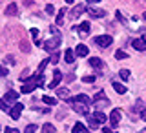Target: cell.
<instances>
[{"mask_svg": "<svg viewBox=\"0 0 146 133\" xmlns=\"http://www.w3.org/2000/svg\"><path fill=\"white\" fill-rule=\"evenodd\" d=\"M22 109H24V104H20V102H15V106H13L11 109H9V115H11V118H13V120H17V118L20 117Z\"/></svg>", "mask_w": 146, "mask_h": 133, "instance_id": "6", "label": "cell"}, {"mask_svg": "<svg viewBox=\"0 0 146 133\" xmlns=\"http://www.w3.org/2000/svg\"><path fill=\"white\" fill-rule=\"evenodd\" d=\"M20 49H22L24 53H27V51H29V46H27V42H20Z\"/></svg>", "mask_w": 146, "mask_h": 133, "instance_id": "38", "label": "cell"}, {"mask_svg": "<svg viewBox=\"0 0 146 133\" xmlns=\"http://www.w3.org/2000/svg\"><path fill=\"white\" fill-rule=\"evenodd\" d=\"M86 7H88V6H84V4H79V6H77V7L71 11L73 18H79V15H80V13H82V11H86Z\"/></svg>", "mask_w": 146, "mask_h": 133, "instance_id": "19", "label": "cell"}, {"mask_svg": "<svg viewBox=\"0 0 146 133\" xmlns=\"http://www.w3.org/2000/svg\"><path fill=\"white\" fill-rule=\"evenodd\" d=\"M18 79H20L22 82H26L27 79H31V71H29V69H24V71L20 73V77H18Z\"/></svg>", "mask_w": 146, "mask_h": 133, "instance_id": "23", "label": "cell"}, {"mask_svg": "<svg viewBox=\"0 0 146 133\" xmlns=\"http://www.w3.org/2000/svg\"><path fill=\"white\" fill-rule=\"evenodd\" d=\"M46 13H48V15H53V13H55V7L51 6V4H48V6H46Z\"/></svg>", "mask_w": 146, "mask_h": 133, "instance_id": "37", "label": "cell"}, {"mask_svg": "<svg viewBox=\"0 0 146 133\" xmlns=\"http://www.w3.org/2000/svg\"><path fill=\"white\" fill-rule=\"evenodd\" d=\"M42 133H57V130H55V126H51V124H44Z\"/></svg>", "mask_w": 146, "mask_h": 133, "instance_id": "24", "label": "cell"}, {"mask_svg": "<svg viewBox=\"0 0 146 133\" xmlns=\"http://www.w3.org/2000/svg\"><path fill=\"white\" fill-rule=\"evenodd\" d=\"M60 42H62V38H60V35H55L53 38H49V40H46V42L42 44L44 46V49L46 51H49V53H57V49H58V46H60Z\"/></svg>", "mask_w": 146, "mask_h": 133, "instance_id": "2", "label": "cell"}, {"mask_svg": "<svg viewBox=\"0 0 146 133\" xmlns=\"http://www.w3.org/2000/svg\"><path fill=\"white\" fill-rule=\"evenodd\" d=\"M38 86H44V80H42V73H35L33 77H31V80H29V84H24L22 86V93H27L29 95L31 91H33L35 88H38Z\"/></svg>", "mask_w": 146, "mask_h": 133, "instance_id": "1", "label": "cell"}, {"mask_svg": "<svg viewBox=\"0 0 146 133\" xmlns=\"http://www.w3.org/2000/svg\"><path fill=\"white\" fill-rule=\"evenodd\" d=\"M131 46H133L137 51H144V49H146V44H144V40H143V38H135V40H131Z\"/></svg>", "mask_w": 146, "mask_h": 133, "instance_id": "12", "label": "cell"}, {"mask_svg": "<svg viewBox=\"0 0 146 133\" xmlns=\"http://www.w3.org/2000/svg\"><path fill=\"white\" fill-rule=\"evenodd\" d=\"M77 29L80 31V33H79L80 36H86V35H88V31H90V24H88V22H82V24L77 27Z\"/></svg>", "mask_w": 146, "mask_h": 133, "instance_id": "20", "label": "cell"}, {"mask_svg": "<svg viewBox=\"0 0 146 133\" xmlns=\"http://www.w3.org/2000/svg\"><path fill=\"white\" fill-rule=\"evenodd\" d=\"M71 133H88V128H86L84 124H82V122H77V124L73 126Z\"/></svg>", "mask_w": 146, "mask_h": 133, "instance_id": "18", "label": "cell"}, {"mask_svg": "<svg viewBox=\"0 0 146 133\" xmlns=\"http://www.w3.org/2000/svg\"><path fill=\"white\" fill-rule=\"evenodd\" d=\"M64 13H66V9H60V11H58V15H57V24H58V26H62V17H64Z\"/></svg>", "mask_w": 146, "mask_h": 133, "instance_id": "33", "label": "cell"}, {"mask_svg": "<svg viewBox=\"0 0 146 133\" xmlns=\"http://www.w3.org/2000/svg\"><path fill=\"white\" fill-rule=\"evenodd\" d=\"M143 18H144V20H146V11H144V15H143Z\"/></svg>", "mask_w": 146, "mask_h": 133, "instance_id": "43", "label": "cell"}, {"mask_svg": "<svg viewBox=\"0 0 146 133\" xmlns=\"http://www.w3.org/2000/svg\"><path fill=\"white\" fill-rule=\"evenodd\" d=\"M93 118H95V120H97V122H99V126H102V124H104V122H106V120H108V117H106V115H104V113H102V111H95V113H93Z\"/></svg>", "mask_w": 146, "mask_h": 133, "instance_id": "16", "label": "cell"}, {"mask_svg": "<svg viewBox=\"0 0 146 133\" xmlns=\"http://www.w3.org/2000/svg\"><path fill=\"white\" fill-rule=\"evenodd\" d=\"M75 55H77V57H88V46L79 44L75 48Z\"/></svg>", "mask_w": 146, "mask_h": 133, "instance_id": "10", "label": "cell"}, {"mask_svg": "<svg viewBox=\"0 0 146 133\" xmlns=\"http://www.w3.org/2000/svg\"><path fill=\"white\" fill-rule=\"evenodd\" d=\"M35 131H36V126H35V124H29V126L24 130V133H35Z\"/></svg>", "mask_w": 146, "mask_h": 133, "instance_id": "35", "label": "cell"}, {"mask_svg": "<svg viewBox=\"0 0 146 133\" xmlns=\"http://www.w3.org/2000/svg\"><path fill=\"white\" fill-rule=\"evenodd\" d=\"M7 75V69H6V67H2V66H0V77H6Z\"/></svg>", "mask_w": 146, "mask_h": 133, "instance_id": "40", "label": "cell"}, {"mask_svg": "<svg viewBox=\"0 0 146 133\" xmlns=\"http://www.w3.org/2000/svg\"><path fill=\"white\" fill-rule=\"evenodd\" d=\"M64 79V77H62V73H60V69H55V73H53V80L51 82H49V88H51V89H55V88H57V86H58V82H60Z\"/></svg>", "mask_w": 146, "mask_h": 133, "instance_id": "8", "label": "cell"}, {"mask_svg": "<svg viewBox=\"0 0 146 133\" xmlns=\"http://www.w3.org/2000/svg\"><path fill=\"white\" fill-rule=\"evenodd\" d=\"M115 58H117V60L128 58V53H126V51H122V49H117V51H115Z\"/></svg>", "mask_w": 146, "mask_h": 133, "instance_id": "25", "label": "cell"}, {"mask_svg": "<svg viewBox=\"0 0 146 133\" xmlns=\"http://www.w3.org/2000/svg\"><path fill=\"white\" fill-rule=\"evenodd\" d=\"M4 133H18V130H15V128H6Z\"/></svg>", "mask_w": 146, "mask_h": 133, "instance_id": "39", "label": "cell"}, {"mask_svg": "<svg viewBox=\"0 0 146 133\" xmlns=\"http://www.w3.org/2000/svg\"><path fill=\"white\" fill-rule=\"evenodd\" d=\"M111 86H113V89H115L119 95H124L126 91H128V89H126V86H124V84H121V82H117V80H113V82H111Z\"/></svg>", "mask_w": 146, "mask_h": 133, "instance_id": "13", "label": "cell"}, {"mask_svg": "<svg viewBox=\"0 0 146 133\" xmlns=\"http://www.w3.org/2000/svg\"><path fill=\"white\" fill-rule=\"evenodd\" d=\"M141 118H143V120H146V108L141 111Z\"/></svg>", "mask_w": 146, "mask_h": 133, "instance_id": "41", "label": "cell"}, {"mask_svg": "<svg viewBox=\"0 0 146 133\" xmlns=\"http://www.w3.org/2000/svg\"><path fill=\"white\" fill-rule=\"evenodd\" d=\"M86 11H88V15L90 17H93V18H104L106 17V11L104 9H97V7H86Z\"/></svg>", "mask_w": 146, "mask_h": 133, "instance_id": "7", "label": "cell"}, {"mask_svg": "<svg viewBox=\"0 0 146 133\" xmlns=\"http://www.w3.org/2000/svg\"><path fill=\"white\" fill-rule=\"evenodd\" d=\"M73 111L80 113V115H90V106H84V104H71Z\"/></svg>", "mask_w": 146, "mask_h": 133, "instance_id": "9", "label": "cell"}, {"mask_svg": "<svg viewBox=\"0 0 146 133\" xmlns=\"http://www.w3.org/2000/svg\"><path fill=\"white\" fill-rule=\"evenodd\" d=\"M121 117H122V113L119 111V109H113L111 113H110V124H111V128H117L119 126V122H121Z\"/></svg>", "mask_w": 146, "mask_h": 133, "instance_id": "4", "label": "cell"}, {"mask_svg": "<svg viewBox=\"0 0 146 133\" xmlns=\"http://www.w3.org/2000/svg\"><path fill=\"white\" fill-rule=\"evenodd\" d=\"M90 66L95 67V69H102L104 64H102V60H100L99 57H91V58H90Z\"/></svg>", "mask_w": 146, "mask_h": 133, "instance_id": "11", "label": "cell"}, {"mask_svg": "<svg viewBox=\"0 0 146 133\" xmlns=\"http://www.w3.org/2000/svg\"><path fill=\"white\" fill-rule=\"evenodd\" d=\"M48 64H49V60H46V58H44V60L40 62V66H38V69H36V73H42V71L46 69V66H48Z\"/></svg>", "mask_w": 146, "mask_h": 133, "instance_id": "32", "label": "cell"}, {"mask_svg": "<svg viewBox=\"0 0 146 133\" xmlns=\"http://www.w3.org/2000/svg\"><path fill=\"white\" fill-rule=\"evenodd\" d=\"M68 102H70V104H84V106H90V104H93V102H91V99L88 97V95H77V97H70V100H68Z\"/></svg>", "mask_w": 146, "mask_h": 133, "instance_id": "3", "label": "cell"}, {"mask_svg": "<svg viewBox=\"0 0 146 133\" xmlns=\"http://www.w3.org/2000/svg\"><path fill=\"white\" fill-rule=\"evenodd\" d=\"M18 13V7H17V4L13 2V4H7V7H6V15L7 17H15Z\"/></svg>", "mask_w": 146, "mask_h": 133, "instance_id": "14", "label": "cell"}, {"mask_svg": "<svg viewBox=\"0 0 146 133\" xmlns=\"http://www.w3.org/2000/svg\"><path fill=\"white\" fill-rule=\"evenodd\" d=\"M4 100H6V102H17L18 100V91H7Z\"/></svg>", "mask_w": 146, "mask_h": 133, "instance_id": "15", "label": "cell"}, {"mask_svg": "<svg viewBox=\"0 0 146 133\" xmlns=\"http://www.w3.org/2000/svg\"><path fill=\"white\" fill-rule=\"evenodd\" d=\"M0 109H2V111H9V106L4 99H0Z\"/></svg>", "mask_w": 146, "mask_h": 133, "instance_id": "34", "label": "cell"}, {"mask_svg": "<svg viewBox=\"0 0 146 133\" xmlns=\"http://www.w3.org/2000/svg\"><path fill=\"white\" fill-rule=\"evenodd\" d=\"M102 133H111V130L110 128H102Z\"/></svg>", "mask_w": 146, "mask_h": 133, "instance_id": "42", "label": "cell"}, {"mask_svg": "<svg viewBox=\"0 0 146 133\" xmlns=\"http://www.w3.org/2000/svg\"><path fill=\"white\" fill-rule=\"evenodd\" d=\"M82 82L91 84V82H95V77H93V75H84V77H82Z\"/></svg>", "mask_w": 146, "mask_h": 133, "instance_id": "31", "label": "cell"}, {"mask_svg": "<svg viewBox=\"0 0 146 133\" xmlns=\"http://www.w3.org/2000/svg\"><path fill=\"white\" fill-rule=\"evenodd\" d=\"M58 62V53H53L51 58H49V64H57Z\"/></svg>", "mask_w": 146, "mask_h": 133, "instance_id": "36", "label": "cell"}, {"mask_svg": "<svg viewBox=\"0 0 146 133\" xmlns=\"http://www.w3.org/2000/svg\"><path fill=\"white\" fill-rule=\"evenodd\" d=\"M29 33H31V36H33L35 44H40V42H38V29H36V27H33V29H31Z\"/></svg>", "mask_w": 146, "mask_h": 133, "instance_id": "30", "label": "cell"}, {"mask_svg": "<svg viewBox=\"0 0 146 133\" xmlns=\"http://www.w3.org/2000/svg\"><path fill=\"white\" fill-rule=\"evenodd\" d=\"M88 122H90V128H93V130H97V128H99V122L93 118V115H91V117L88 115Z\"/></svg>", "mask_w": 146, "mask_h": 133, "instance_id": "29", "label": "cell"}, {"mask_svg": "<svg viewBox=\"0 0 146 133\" xmlns=\"http://www.w3.org/2000/svg\"><path fill=\"white\" fill-rule=\"evenodd\" d=\"M64 58H66L68 64H73V60H75V53H73V49H66V53H64Z\"/></svg>", "mask_w": 146, "mask_h": 133, "instance_id": "21", "label": "cell"}, {"mask_svg": "<svg viewBox=\"0 0 146 133\" xmlns=\"http://www.w3.org/2000/svg\"><path fill=\"white\" fill-rule=\"evenodd\" d=\"M111 42H113V38H111L110 35H100V36H97V38H95V44L100 46V48H108Z\"/></svg>", "mask_w": 146, "mask_h": 133, "instance_id": "5", "label": "cell"}, {"mask_svg": "<svg viewBox=\"0 0 146 133\" xmlns=\"http://www.w3.org/2000/svg\"><path fill=\"white\" fill-rule=\"evenodd\" d=\"M108 104H110V100H108V99H104V100H99V102H95V106H97V111H100V108L108 106Z\"/></svg>", "mask_w": 146, "mask_h": 133, "instance_id": "28", "label": "cell"}, {"mask_svg": "<svg viewBox=\"0 0 146 133\" xmlns=\"http://www.w3.org/2000/svg\"><path fill=\"white\" fill-rule=\"evenodd\" d=\"M130 75H131V73L128 69H121V71H119V77H121L122 80H130Z\"/></svg>", "mask_w": 146, "mask_h": 133, "instance_id": "27", "label": "cell"}, {"mask_svg": "<svg viewBox=\"0 0 146 133\" xmlns=\"http://www.w3.org/2000/svg\"><path fill=\"white\" fill-rule=\"evenodd\" d=\"M104 99H106V95H104V91H99V93L95 95L93 99H91V102L95 104V102H99V100H104Z\"/></svg>", "mask_w": 146, "mask_h": 133, "instance_id": "26", "label": "cell"}, {"mask_svg": "<svg viewBox=\"0 0 146 133\" xmlns=\"http://www.w3.org/2000/svg\"><path fill=\"white\" fill-rule=\"evenodd\" d=\"M42 100H44V104H49V106H55V104H57V99L49 97V95H44Z\"/></svg>", "mask_w": 146, "mask_h": 133, "instance_id": "22", "label": "cell"}, {"mask_svg": "<svg viewBox=\"0 0 146 133\" xmlns=\"http://www.w3.org/2000/svg\"><path fill=\"white\" fill-rule=\"evenodd\" d=\"M57 95H58V99L70 100V89H68V88H58L57 89Z\"/></svg>", "mask_w": 146, "mask_h": 133, "instance_id": "17", "label": "cell"}]
</instances>
